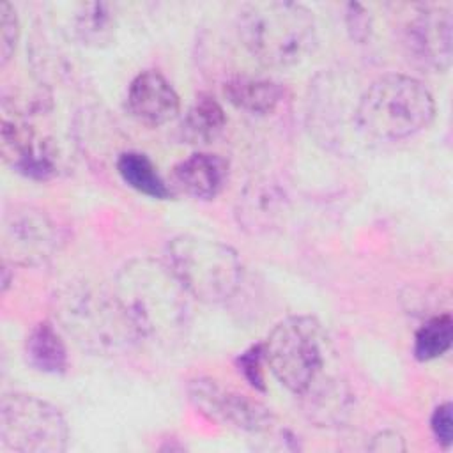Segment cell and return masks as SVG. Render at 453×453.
Segmentation results:
<instances>
[{"mask_svg":"<svg viewBox=\"0 0 453 453\" xmlns=\"http://www.w3.org/2000/svg\"><path fill=\"white\" fill-rule=\"evenodd\" d=\"M113 290L140 340L173 345L189 324V294L168 264L134 258L117 273Z\"/></svg>","mask_w":453,"mask_h":453,"instance_id":"cell-1","label":"cell"},{"mask_svg":"<svg viewBox=\"0 0 453 453\" xmlns=\"http://www.w3.org/2000/svg\"><path fill=\"white\" fill-rule=\"evenodd\" d=\"M55 322L76 345L97 356L129 350L138 340L113 288L87 280L60 285L51 296Z\"/></svg>","mask_w":453,"mask_h":453,"instance_id":"cell-2","label":"cell"},{"mask_svg":"<svg viewBox=\"0 0 453 453\" xmlns=\"http://www.w3.org/2000/svg\"><path fill=\"white\" fill-rule=\"evenodd\" d=\"M237 32L248 53L265 67L301 64L315 48L313 12L297 2H248L237 12Z\"/></svg>","mask_w":453,"mask_h":453,"instance_id":"cell-3","label":"cell"},{"mask_svg":"<svg viewBox=\"0 0 453 453\" xmlns=\"http://www.w3.org/2000/svg\"><path fill=\"white\" fill-rule=\"evenodd\" d=\"M435 117V101L423 81L407 74H386L359 96L354 120L373 140H403L426 129Z\"/></svg>","mask_w":453,"mask_h":453,"instance_id":"cell-4","label":"cell"},{"mask_svg":"<svg viewBox=\"0 0 453 453\" xmlns=\"http://www.w3.org/2000/svg\"><path fill=\"white\" fill-rule=\"evenodd\" d=\"M168 265L189 297L207 304L230 299L242 278L237 251L216 239L182 234L166 246Z\"/></svg>","mask_w":453,"mask_h":453,"instance_id":"cell-5","label":"cell"},{"mask_svg":"<svg viewBox=\"0 0 453 453\" xmlns=\"http://www.w3.org/2000/svg\"><path fill=\"white\" fill-rule=\"evenodd\" d=\"M327 342L320 322L310 315L280 320L264 342L265 363L290 393L301 395L326 366Z\"/></svg>","mask_w":453,"mask_h":453,"instance_id":"cell-6","label":"cell"},{"mask_svg":"<svg viewBox=\"0 0 453 453\" xmlns=\"http://www.w3.org/2000/svg\"><path fill=\"white\" fill-rule=\"evenodd\" d=\"M69 430L62 412L50 402L28 395L9 393L0 403V442L18 453H62Z\"/></svg>","mask_w":453,"mask_h":453,"instance_id":"cell-7","label":"cell"},{"mask_svg":"<svg viewBox=\"0 0 453 453\" xmlns=\"http://www.w3.org/2000/svg\"><path fill=\"white\" fill-rule=\"evenodd\" d=\"M188 398L207 419L235 430L264 434L274 425V414L267 405L211 377L189 380Z\"/></svg>","mask_w":453,"mask_h":453,"instance_id":"cell-8","label":"cell"},{"mask_svg":"<svg viewBox=\"0 0 453 453\" xmlns=\"http://www.w3.org/2000/svg\"><path fill=\"white\" fill-rule=\"evenodd\" d=\"M64 244V228L42 209L16 205L4 218V248L12 264L42 265Z\"/></svg>","mask_w":453,"mask_h":453,"instance_id":"cell-9","label":"cell"},{"mask_svg":"<svg viewBox=\"0 0 453 453\" xmlns=\"http://www.w3.org/2000/svg\"><path fill=\"white\" fill-rule=\"evenodd\" d=\"M0 149L4 161L32 180H50L58 172V145L50 136L39 138L27 117L4 115Z\"/></svg>","mask_w":453,"mask_h":453,"instance_id":"cell-10","label":"cell"},{"mask_svg":"<svg viewBox=\"0 0 453 453\" xmlns=\"http://www.w3.org/2000/svg\"><path fill=\"white\" fill-rule=\"evenodd\" d=\"M451 27L448 7H418L403 27L409 58L430 73H446L451 65Z\"/></svg>","mask_w":453,"mask_h":453,"instance_id":"cell-11","label":"cell"},{"mask_svg":"<svg viewBox=\"0 0 453 453\" xmlns=\"http://www.w3.org/2000/svg\"><path fill=\"white\" fill-rule=\"evenodd\" d=\"M126 110L136 122L159 127L179 115L180 101L172 83L159 71L149 69L129 83Z\"/></svg>","mask_w":453,"mask_h":453,"instance_id":"cell-12","label":"cell"},{"mask_svg":"<svg viewBox=\"0 0 453 453\" xmlns=\"http://www.w3.org/2000/svg\"><path fill=\"white\" fill-rule=\"evenodd\" d=\"M287 211L283 189L271 180H253L239 195L235 216L239 225L251 232L262 234L278 226Z\"/></svg>","mask_w":453,"mask_h":453,"instance_id":"cell-13","label":"cell"},{"mask_svg":"<svg viewBox=\"0 0 453 453\" xmlns=\"http://www.w3.org/2000/svg\"><path fill=\"white\" fill-rule=\"evenodd\" d=\"M173 180L186 195L211 200L223 191L228 180V161L209 152L191 154L175 165Z\"/></svg>","mask_w":453,"mask_h":453,"instance_id":"cell-14","label":"cell"},{"mask_svg":"<svg viewBox=\"0 0 453 453\" xmlns=\"http://www.w3.org/2000/svg\"><path fill=\"white\" fill-rule=\"evenodd\" d=\"M306 416L320 426H336L350 412V393L343 382L320 375L299 395Z\"/></svg>","mask_w":453,"mask_h":453,"instance_id":"cell-15","label":"cell"},{"mask_svg":"<svg viewBox=\"0 0 453 453\" xmlns=\"http://www.w3.org/2000/svg\"><path fill=\"white\" fill-rule=\"evenodd\" d=\"M25 359L41 373L62 375L67 370V347L53 322L41 320L28 331L25 338Z\"/></svg>","mask_w":453,"mask_h":453,"instance_id":"cell-16","label":"cell"},{"mask_svg":"<svg viewBox=\"0 0 453 453\" xmlns=\"http://www.w3.org/2000/svg\"><path fill=\"white\" fill-rule=\"evenodd\" d=\"M223 94L230 104L251 115H269L283 99V88L280 83L253 76H235L228 80Z\"/></svg>","mask_w":453,"mask_h":453,"instance_id":"cell-17","label":"cell"},{"mask_svg":"<svg viewBox=\"0 0 453 453\" xmlns=\"http://www.w3.org/2000/svg\"><path fill=\"white\" fill-rule=\"evenodd\" d=\"M226 126L223 106L211 94H198L180 122V136L191 145L214 142Z\"/></svg>","mask_w":453,"mask_h":453,"instance_id":"cell-18","label":"cell"},{"mask_svg":"<svg viewBox=\"0 0 453 453\" xmlns=\"http://www.w3.org/2000/svg\"><path fill=\"white\" fill-rule=\"evenodd\" d=\"M117 172L129 188L136 189L142 195L156 200H166L172 196V191L159 175L157 166L143 152H122L117 157Z\"/></svg>","mask_w":453,"mask_h":453,"instance_id":"cell-19","label":"cell"},{"mask_svg":"<svg viewBox=\"0 0 453 453\" xmlns=\"http://www.w3.org/2000/svg\"><path fill=\"white\" fill-rule=\"evenodd\" d=\"M115 12L108 2H85L74 14V35L90 48L108 46L115 37Z\"/></svg>","mask_w":453,"mask_h":453,"instance_id":"cell-20","label":"cell"},{"mask_svg":"<svg viewBox=\"0 0 453 453\" xmlns=\"http://www.w3.org/2000/svg\"><path fill=\"white\" fill-rule=\"evenodd\" d=\"M453 342V319L441 313L428 319L414 336V356L418 361H432L446 354Z\"/></svg>","mask_w":453,"mask_h":453,"instance_id":"cell-21","label":"cell"},{"mask_svg":"<svg viewBox=\"0 0 453 453\" xmlns=\"http://www.w3.org/2000/svg\"><path fill=\"white\" fill-rule=\"evenodd\" d=\"M264 363H265V354H264V343L251 345L246 349L242 354L237 357V368L246 379V382L255 388L257 391H265V373H264Z\"/></svg>","mask_w":453,"mask_h":453,"instance_id":"cell-22","label":"cell"},{"mask_svg":"<svg viewBox=\"0 0 453 453\" xmlns=\"http://www.w3.org/2000/svg\"><path fill=\"white\" fill-rule=\"evenodd\" d=\"M19 39V21L14 7L9 2L0 5V64L5 65L16 50Z\"/></svg>","mask_w":453,"mask_h":453,"instance_id":"cell-23","label":"cell"},{"mask_svg":"<svg viewBox=\"0 0 453 453\" xmlns=\"http://www.w3.org/2000/svg\"><path fill=\"white\" fill-rule=\"evenodd\" d=\"M451 403L444 402L439 407H435L432 418H430V426L432 432L435 435V439L439 441V444H442L444 448H448L453 442V416H451Z\"/></svg>","mask_w":453,"mask_h":453,"instance_id":"cell-24","label":"cell"},{"mask_svg":"<svg viewBox=\"0 0 453 453\" xmlns=\"http://www.w3.org/2000/svg\"><path fill=\"white\" fill-rule=\"evenodd\" d=\"M345 19H347V28H349L352 39L365 41L368 37L372 23H370V16H368L366 9L361 4H357V2L347 4Z\"/></svg>","mask_w":453,"mask_h":453,"instance_id":"cell-25","label":"cell"},{"mask_svg":"<svg viewBox=\"0 0 453 453\" xmlns=\"http://www.w3.org/2000/svg\"><path fill=\"white\" fill-rule=\"evenodd\" d=\"M370 449H375V451H402V449H405L403 437L400 434L389 432V430L379 432L373 437V442H372Z\"/></svg>","mask_w":453,"mask_h":453,"instance_id":"cell-26","label":"cell"}]
</instances>
